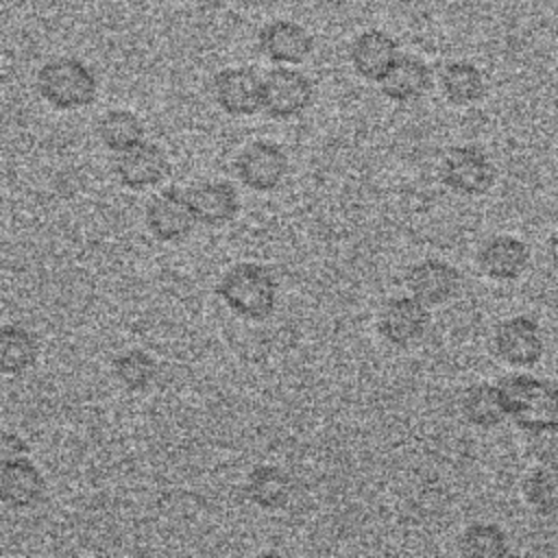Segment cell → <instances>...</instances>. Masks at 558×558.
Instances as JSON below:
<instances>
[{
  "label": "cell",
  "mask_w": 558,
  "mask_h": 558,
  "mask_svg": "<svg viewBox=\"0 0 558 558\" xmlns=\"http://www.w3.org/2000/svg\"><path fill=\"white\" fill-rule=\"evenodd\" d=\"M292 482L275 464H259L246 477V497L262 510H279L290 501Z\"/></svg>",
  "instance_id": "cell-19"
},
{
  "label": "cell",
  "mask_w": 558,
  "mask_h": 558,
  "mask_svg": "<svg viewBox=\"0 0 558 558\" xmlns=\"http://www.w3.org/2000/svg\"><path fill=\"white\" fill-rule=\"evenodd\" d=\"M527 449L541 464L558 466V421L527 429Z\"/></svg>",
  "instance_id": "cell-27"
},
{
  "label": "cell",
  "mask_w": 558,
  "mask_h": 558,
  "mask_svg": "<svg viewBox=\"0 0 558 558\" xmlns=\"http://www.w3.org/2000/svg\"><path fill=\"white\" fill-rule=\"evenodd\" d=\"M39 96L59 111L89 107L98 96L94 70L76 57H57L46 61L37 72Z\"/></svg>",
  "instance_id": "cell-2"
},
{
  "label": "cell",
  "mask_w": 558,
  "mask_h": 558,
  "mask_svg": "<svg viewBox=\"0 0 558 558\" xmlns=\"http://www.w3.org/2000/svg\"><path fill=\"white\" fill-rule=\"evenodd\" d=\"M211 94L225 113L253 116L262 109V76L246 65L225 68L214 76Z\"/></svg>",
  "instance_id": "cell-8"
},
{
  "label": "cell",
  "mask_w": 558,
  "mask_h": 558,
  "mask_svg": "<svg viewBox=\"0 0 558 558\" xmlns=\"http://www.w3.org/2000/svg\"><path fill=\"white\" fill-rule=\"evenodd\" d=\"M44 475L28 458L0 464V499L13 508H31L44 497Z\"/></svg>",
  "instance_id": "cell-17"
},
{
  "label": "cell",
  "mask_w": 558,
  "mask_h": 558,
  "mask_svg": "<svg viewBox=\"0 0 558 558\" xmlns=\"http://www.w3.org/2000/svg\"><path fill=\"white\" fill-rule=\"evenodd\" d=\"M222 303L244 320H264L277 307L279 286L275 275L255 262L233 264L216 288Z\"/></svg>",
  "instance_id": "cell-1"
},
{
  "label": "cell",
  "mask_w": 558,
  "mask_h": 558,
  "mask_svg": "<svg viewBox=\"0 0 558 558\" xmlns=\"http://www.w3.org/2000/svg\"><path fill=\"white\" fill-rule=\"evenodd\" d=\"M4 2H7V4H9V2H13V0H4Z\"/></svg>",
  "instance_id": "cell-30"
},
{
  "label": "cell",
  "mask_w": 558,
  "mask_h": 558,
  "mask_svg": "<svg viewBox=\"0 0 558 558\" xmlns=\"http://www.w3.org/2000/svg\"><path fill=\"white\" fill-rule=\"evenodd\" d=\"M495 351L510 366L527 368L538 364L545 353L541 327L527 316L504 320L495 331Z\"/></svg>",
  "instance_id": "cell-10"
},
{
  "label": "cell",
  "mask_w": 558,
  "mask_h": 558,
  "mask_svg": "<svg viewBox=\"0 0 558 558\" xmlns=\"http://www.w3.org/2000/svg\"><path fill=\"white\" fill-rule=\"evenodd\" d=\"M399 57L397 41L381 28H368L360 33L349 48V61L357 76L366 81H381L384 74Z\"/></svg>",
  "instance_id": "cell-14"
},
{
  "label": "cell",
  "mask_w": 558,
  "mask_h": 558,
  "mask_svg": "<svg viewBox=\"0 0 558 558\" xmlns=\"http://www.w3.org/2000/svg\"><path fill=\"white\" fill-rule=\"evenodd\" d=\"M37 360L35 336L20 325H4L0 331V368L4 375H20Z\"/></svg>",
  "instance_id": "cell-22"
},
{
  "label": "cell",
  "mask_w": 558,
  "mask_h": 558,
  "mask_svg": "<svg viewBox=\"0 0 558 558\" xmlns=\"http://www.w3.org/2000/svg\"><path fill=\"white\" fill-rule=\"evenodd\" d=\"M462 414L475 427H497L508 416L499 386L486 381L473 384L462 397Z\"/></svg>",
  "instance_id": "cell-21"
},
{
  "label": "cell",
  "mask_w": 558,
  "mask_h": 558,
  "mask_svg": "<svg viewBox=\"0 0 558 558\" xmlns=\"http://www.w3.org/2000/svg\"><path fill=\"white\" fill-rule=\"evenodd\" d=\"M523 495L538 514H558V466L541 464L532 469L523 482Z\"/></svg>",
  "instance_id": "cell-24"
},
{
  "label": "cell",
  "mask_w": 558,
  "mask_h": 558,
  "mask_svg": "<svg viewBox=\"0 0 558 558\" xmlns=\"http://www.w3.org/2000/svg\"><path fill=\"white\" fill-rule=\"evenodd\" d=\"M144 222L150 235L159 242L174 244L185 240L196 225V218L187 201V192L183 194L177 187H168L161 194L153 196L146 205Z\"/></svg>",
  "instance_id": "cell-7"
},
{
  "label": "cell",
  "mask_w": 558,
  "mask_h": 558,
  "mask_svg": "<svg viewBox=\"0 0 558 558\" xmlns=\"http://www.w3.org/2000/svg\"><path fill=\"white\" fill-rule=\"evenodd\" d=\"M429 327L427 305L416 296H392L379 314V331L395 347H410L425 336Z\"/></svg>",
  "instance_id": "cell-11"
},
{
  "label": "cell",
  "mask_w": 558,
  "mask_h": 558,
  "mask_svg": "<svg viewBox=\"0 0 558 558\" xmlns=\"http://www.w3.org/2000/svg\"><path fill=\"white\" fill-rule=\"evenodd\" d=\"M405 286L410 294L427 307L442 305L456 296L460 288V272L442 259H423L408 270Z\"/></svg>",
  "instance_id": "cell-13"
},
{
  "label": "cell",
  "mask_w": 558,
  "mask_h": 558,
  "mask_svg": "<svg viewBox=\"0 0 558 558\" xmlns=\"http://www.w3.org/2000/svg\"><path fill=\"white\" fill-rule=\"evenodd\" d=\"M118 181L135 192L155 187L168 174L166 153L150 142H140L137 146L118 153L116 159Z\"/></svg>",
  "instance_id": "cell-12"
},
{
  "label": "cell",
  "mask_w": 558,
  "mask_h": 558,
  "mask_svg": "<svg viewBox=\"0 0 558 558\" xmlns=\"http://www.w3.org/2000/svg\"><path fill=\"white\" fill-rule=\"evenodd\" d=\"M547 253H549V262H551L554 270L558 272V231L549 238V242H547Z\"/></svg>",
  "instance_id": "cell-29"
},
{
  "label": "cell",
  "mask_w": 558,
  "mask_h": 558,
  "mask_svg": "<svg viewBox=\"0 0 558 558\" xmlns=\"http://www.w3.org/2000/svg\"><path fill=\"white\" fill-rule=\"evenodd\" d=\"M460 549L473 558H499L508 554V536L495 523H471L460 538Z\"/></svg>",
  "instance_id": "cell-26"
},
{
  "label": "cell",
  "mask_w": 558,
  "mask_h": 558,
  "mask_svg": "<svg viewBox=\"0 0 558 558\" xmlns=\"http://www.w3.org/2000/svg\"><path fill=\"white\" fill-rule=\"evenodd\" d=\"M288 157L283 148L268 140H255L242 148L235 159V174L244 187L253 192L277 190L288 174Z\"/></svg>",
  "instance_id": "cell-6"
},
{
  "label": "cell",
  "mask_w": 558,
  "mask_h": 558,
  "mask_svg": "<svg viewBox=\"0 0 558 558\" xmlns=\"http://www.w3.org/2000/svg\"><path fill=\"white\" fill-rule=\"evenodd\" d=\"M113 375L126 390H144L157 377V362L144 349H129L113 360Z\"/></svg>",
  "instance_id": "cell-25"
},
{
  "label": "cell",
  "mask_w": 558,
  "mask_h": 558,
  "mask_svg": "<svg viewBox=\"0 0 558 558\" xmlns=\"http://www.w3.org/2000/svg\"><path fill=\"white\" fill-rule=\"evenodd\" d=\"M257 48L277 65H299L312 54L314 39L299 22L272 20L259 28Z\"/></svg>",
  "instance_id": "cell-9"
},
{
  "label": "cell",
  "mask_w": 558,
  "mask_h": 558,
  "mask_svg": "<svg viewBox=\"0 0 558 558\" xmlns=\"http://www.w3.org/2000/svg\"><path fill=\"white\" fill-rule=\"evenodd\" d=\"M0 456H2V462L26 458L28 456V445L24 442L22 436L7 432V434H2V440H0Z\"/></svg>",
  "instance_id": "cell-28"
},
{
  "label": "cell",
  "mask_w": 558,
  "mask_h": 558,
  "mask_svg": "<svg viewBox=\"0 0 558 558\" xmlns=\"http://www.w3.org/2000/svg\"><path fill=\"white\" fill-rule=\"evenodd\" d=\"M187 201L196 222L222 227L231 222L240 209L238 192L227 181H203L187 190Z\"/></svg>",
  "instance_id": "cell-16"
},
{
  "label": "cell",
  "mask_w": 558,
  "mask_h": 558,
  "mask_svg": "<svg viewBox=\"0 0 558 558\" xmlns=\"http://www.w3.org/2000/svg\"><path fill=\"white\" fill-rule=\"evenodd\" d=\"M506 414L521 427L532 429L558 421V386L532 375H508L499 384Z\"/></svg>",
  "instance_id": "cell-3"
},
{
  "label": "cell",
  "mask_w": 558,
  "mask_h": 558,
  "mask_svg": "<svg viewBox=\"0 0 558 558\" xmlns=\"http://www.w3.org/2000/svg\"><path fill=\"white\" fill-rule=\"evenodd\" d=\"M440 89L451 105L469 107L484 98L486 81L471 61H449L440 72Z\"/></svg>",
  "instance_id": "cell-20"
},
{
  "label": "cell",
  "mask_w": 558,
  "mask_h": 558,
  "mask_svg": "<svg viewBox=\"0 0 558 558\" xmlns=\"http://www.w3.org/2000/svg\"><path fill=\"white\" fill-rule=\"evenodd\" d=\"M314 100L312 81L286 65H277L262 78V111L275 120L301 116Z\"/></svg>",
  "instance_id": "cell-4"
},
{
  "label": "cell",
  "mask_w": 558,
  "mask_h": 558,
  "mask_svg": "<svg viewBox=\"0 0 558 558\" xmlns=\"http://www.w3.org/2000/svg\"><path fill=\"white\" fill-rule=\"evenodd\" d=\"M440 179L456 194L482 196L495 185L497 170L484 150L475 146H456L442 159Z\"/></svg>",
  "instance_id": "cell-5"
},
{
  "label": "cell",
  "mask_w": 558,
  "mask_h": 558,
  "mask_svg": "<svg viewBox=\"0 0 558 558\" xmlns=\"http://www.w3.org/2000/svg\"><path fill=\"white\" fill-rule=\"evenodd\" d=\"M530 262V248L514 235H495L477 253L480 270L493 281L519 279Z\"/></svg>",
  "instance_id": "cell-15"
},
{
  "label": "cell",
  "mask_w": 558,
  "mask_h": 558,
  "mask_svg": "<svg viewBox=\"0 0 558 558\" xmlns=\"http://www.w3.org/2000/svg\"><path fill=\"white\" fill-rule=\"evenodd\" d=\"M432 85V70L414 54H399L379 81L381 94L395 102L418 100Z\"/></svg>",
  "instance_id": "cell-18"
},
{
  "label": "cell",
  "mask_w": 558,
  "mask_h": 558,
  "mask_svg": "<svg viewBox=\"0 0 558 558\" xmlns=\"http://www.w3.org/2000/svg\"><path fill=\"white\" fill-rule=\"evenodd\" d=\"M98 137L109 150L124 153L144 142V124L133 111L111 109L98 122Z\"/></svg>",
  "instance_id": "cell-23"
}]
</instances>
